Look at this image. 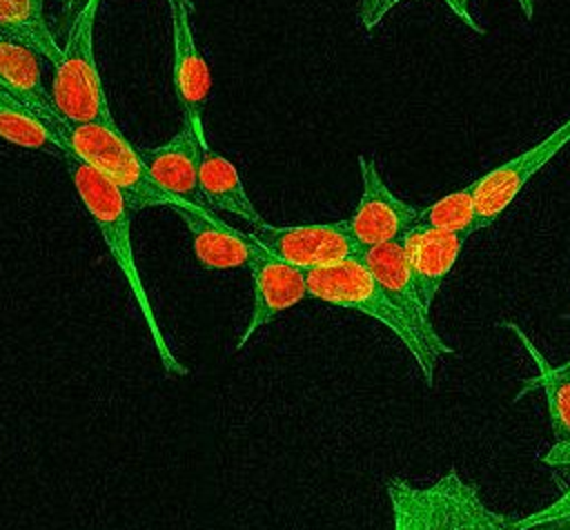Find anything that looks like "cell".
<instances>
[{
  "label": "cell",
  "instance_id": "obj_25",
  "mask_svg": "<svg viewBox=\"0 0 570 530\" xmlns=\"http://www.w3.org/2000/svg\"><path fill=\"white\" fill-rule=\"evenodd\" d=\"M450 9H452V13L463 22V24H468L474 33H483V29L476 24V20L470 16V0H443Z\"/></svg>",
  "mask_w": 570,
  "mask_h": 530
},
{
  "label": "cell",
  "instance_id": "obj_2",
  "mask_svg": "<svg viewBox=\"0 0 570 530\" xmlns=\"http://www.w3.org/2000/svg\"><path fill=\"white\" fill-rule=\"evenodd\" d=\"M62 160L67 165V171H69V178L73 183L78 198L82 200L85 209L94 218V223L107 245V252L111 254L118 269L122 272L125 283L129 285V289L142 312L145 325L154 338V345L158 350L165 372L174 374V376H185L187 367L178 361V356L171 352V347L167 345V341L163 336V330L151 310L147 289L142 285V278H140V272H138V265L134 258L131 229H129L131 227V209L127 207L122 194L105 176H100L96 169L85 165L80 158L65 151Z\"/></svg>",
  "mask_w": 570,
  "mask_h": 530
},
{
  "label": "cell",
  "instance_id": "obj_4",
  "mask_svg": "<svg viewBox=\"0 0 570 530\" xmlns=\"http://www.w3.org/2000/svg\"><path fill=\"white\" fill-rule=\"evenodd\" d=\"M100 0H89L71 20L67 42L53 65L51 100L67 120L116 125L94 56V24Z\"/></svg>",
  "mask_w": 570,
  "mask_h": 530
},
{
  "label": "cell",
  "instance_id": "obj_1",
  "mask_svg": "<svg viewBox=\"0 0 570 530\" xmlns=\"http://www.w3.org/2000/svg\"><path fill=\"white\" fill-rule=\"evenodd\" d=\"M53 143L65 151L80 158L85 165L105 176L125 198L131 212L145 207L167 205L174 207L183 200L165 194L149 176L138 147H134L116 125L76 122L60 116L56 109H31Z\"/></svg>",
  "mask_w": 570,
  "mask_h": 530
},
{
  "label": "cell",
  "instance_id": "obj_21",
  "mask_svg": "<svg viewBox=\"0 0 570 530\" xmlns=\"http://www.w3.org/2000/svg\"><path fill=\"white\" fill-rule=\"evenodd\" d=\"M0 138L18 147L40 149L47 154H58L62 158V149L53 143V138L38 120L11 109H0Z\"/></svg>",
  "mask_w": 570,
  "mask_h": 530
},
{
  "label": "cell",
  "instance_id": "obj_17",
  "mask_svg": "<svg viewBox=\"0 0 570 530\" xmlns=\"http://www.w3.org/2000/svg\"><path fill=\"white\" fill-rule=\"evenodd\" d=\"M0 85L29 109H53L42 85L38 53L27 45L0 36Z\"/></svg>",
  "mask_w": 570,
  "mask_h": 530
},
{
  "label": "cell",
  "instance_id": "obj_23",
  "mask_svg": "<svg viewBox=\"0 0 570 530\" xmlns=\"http://www.w3.org/2000/svg\"><path fill=\"white\" fill-rule=\"evenodd\" d=\"M401 0H363L358 7V24L363 31H372L390 9H394Z\"/></svg>",
  "mask_w": 570,
  "mask_h": 530
},
{
  "label": "cell",
  "instance_id": "obj_12",
  "mask_svg": "<svg viewBox=\"0 0 570 530\" xmlns=\"http://www.w3.org/2000/svg\"><path fill=\"white\" fill-rule=\"evenodd\" d=\"M468 234L463 232H441L428 227H410L401 236V247L410 274L414 278V287L423 307L430 312L441 283L454 267Z\"/></svg>",
  "mask_w": 570,
  "mask_h": 530
},
{
  "label": "cell",
  "instance_id": "obj_28",
  "mask_svg": "<svg viewBox=\"0 0 570 530\" xmlns=\"http://www.w3.org/2000/svg\"><path fill=\"white\" fill-rule=\"evenodd\" d=\"M517 2H519V7H521L523 16L530 20V18L534 16V0H517Z\"/></svg>",
  "mask_w": 570,
  "mask_h": 530
},
{
  "label": "cell",
  "instance_id": "obj_15",
  "mask_svg": "<svg viewBox=\"0 0 570 530\" xmlns=\"http://www.w3.org/2000/svg\"><path fill=\"white\" fill-rule=\"evenodd\" d=\"M385 490L392 506V530H445V494L439 479L428 488H416L392 477Z\"/></svg>",
  "mask_w": 570,
  "mask_h": 530
},
{
  "label": "cell",
  "instance_id": "obj_18",
  "mask_svg": "<svg viewBox=\"0 0 570 530\" xmlns=\"http://www.w3.org/2000/svg\"><path fill=\"white\" fill-rule=\"evenodd\" d=\"M503 327L512 330L525 352L530 354L532 363L537 365V374L528 381H523V390L517 394L521 399L525 392L541 390L548 403V416H550V428L554 434V441L568 439L570 436V379L561 376L554 365L548 363V359L537 350V345L528 338V334L517 325V323H501Z\"/></svg>",
  "mask_w": 570,
  "mask_h": 530
},
{
  "label": "cell",
  "instance_id": "obj_14",
  "mask_svg": "<svg viewBox=\"0 0 570 530\" xmlns=\"http://www.w3.org/2000/svg\"><path fill=\"white\" fill-rule=\"evenodd\" d=\"M198 187L207 209L229 212L240 216L252 227L263 223V216L256 212L238 169L229 158L218 154L207 145V138L200 143V167H198Z\"/></svg>",
  "mask_w": 570,
  "mask_h": 530
},
{
  "label": "cell",
  "instance_id": "obj_19",
  "mask_svg": "<svg viewBox=\"0 0 570 530\" xmlns=\"http://www.w3.org/2000/svg\"><path fill=\"white\" fill-rule=\"evenodd\" d=\"M0 36L27 45L51 65L60 58V47L45 20V0H0Z\"/></svg>",
  "mask_w": 570,
  "mask_h": 530
},
{
  "label": "cell",
  "instance_id": "obj_27",
  "mask_svg": "<svg viewBox=\"0 0 570 530\" xmlns=\"http://www.w3.org/2000/svg\"><path fill=\"white\" fill-rule=\"evenodd\" d=\"M62 2V11H65V16H73L76 18V13L89 2V0H60Z\"/></svg>",
  "mask_w": 570,
  "mask_h": 530
},
{
  "label": "cell",
  "instance_id": "obj_24",
  "mask_svg": "<svg viewBox=\"0 0 570 530\" xmlns=\"http://www.w3.org/2000/svg\"><path fill=\"white\" fill-rule=\"evenodd\" d=\"M541 461L550 468H570V436L554 441V445L541 457Z\"/></svg>",
  "mask_w": 570,
  "mask_h": 530
},
{
  "label": "cell",
  "instance_id": "obj_29",
  "mask_svg": "<svg viewBox=\"0 0 570 530\" xmlns=\"http://www.w3.org/2000/svg\"><path fill=\"white\" fill-rule=\"evenodd\" d=\"M566 318H570V314L566 316ZM561 376H566V379H570V361L568 363H563V365H559V367H554Z\"/></svg>",
  "mask_w": 570,
  "mask_h": 530
},
{
  "label": "cell",
  "instance_id": "obj_10",
  "mask_svg": "<svg viewBox=\"0 0 570 530\" xmlns=\"http://www.w3.org/2000/svg\"><path fill=\"white\" fill-rule=\"evenodd\" d=\"M247 269L254 283V303L247 327L243 330L236 350H240L263 325L272 323L278 314L298 305L307 296L305 272L272 256L263 247H258Z\"/></svg>",
  "mask_w": 570,
  "mask_h": 530
},
{
  "label": "cell",
  "instance_id": "obj_20",
  "mask_svg": "<svg viewBox=\"0 0 570 530\" xmlns=\"http://www.w3.org/2000/svg\"><path fill=\"white\" fill-rule=\"evenodd\" d=\"M474 189H476V180H472L470 185H465L425 207H419V214H416V220L412 227L463 232L470 236L472 220H474Z\"/></svg>",
  "mask_w": 570,
  "mask_h": 530
},
{
  "label": "cell",
  "instance_id": "obj_22",
  "mask_svg": "<svg viewBox=\"0 0 570 530\" xmlns=\"http://www.w3.org/2000/svg\"><path fill=\"white\" fill-rule=\"evenodd\" d=\"M512 521L519 530H570V488L546 508Z\"/></svg>",
  "mask_w": 570,
  "mask_h": 530
},
{
  "label": "cell",
  "instance_id": "obj_6",
  "mask_svg": "<svg viewBox=\"0 0 570 530\" xmlns=\"http://www.w3.org/2000/svg\"><path fill=\"white\" fill-rule=\"evenodd\" d=\"M568 143H570V116L530 149L508 158L505 163L474 178L476 189H474L472 234L490 227L512 205V200L521 194V189L530 183V178L543 165H548Z\"/></svg>",
  "mask_w": 570,
  "mask_h": 530
},
{
  "label": "cell",
  "instance_id": "obj_13",
  "mask_svg": "<svg viewBox=\"0 0 570 530\" xmlns=\"http://www.w3.org/2000/svg\"><path fill=\"white\" fill-rule=\"evenodd\" d=\"M167 2L171 11L176 96L185 114L200 116L212 89L209 67L194 40V29L189 22V9H191L189 0H167Z\"/></svg>",
  "mask_w": 570,
  "mask_h": 530
},
{
  "label": "cell",
  "instance_id": "obj_11",
  "mask_svg": "<svg viewBox=\"0 0 570 530\" xmlns=\"http://www.w3.org/2000/svg\"><path fill=\"white\" fill-rule=\"evenodd\" d=\"M171 209L183 218L191 236L194 256L205 269L249 267L261 247L249 232H238L223 223L212 209L194 207L189 203H178Z\"/></svg>",
  "mask_w": 570,
  "mask_h": 530
},
{
  "label": "cell",
  "instance_id": "obj_7",
  "mask_svg": "<svg viewBox=\"0 0 570 530\" xmlns=\"http://www.w3.org/2000/svg\"><path fill=\"white\" fill-rule=\"evenodd\" d=\"M361 263L370 269L376 285L385 294V298L396 307L403 316L410 332L419 338V343L439 361L443 354H452L454 350L439 336L430 321V312L423 307L419 292L414 287V278L403 256L401 241H387L361 252Z\"/></svg>",
  "mask_w": 570,
  "mask_h": 530
},
{
  "label": "cell",
  "instance_id": "obj_5",
  "mask_svg": "<svg viewBox=\"0 0 570 530\" xmlns=\"http://www.w3.org/2000/svg\"><path fill=\"white\" fill-rule=\"evenodd\" d=\"M249 234L272 256L303 272L330 267L363 252L350 232L347 218L307 225H269L263 220Z\"/></svg>",
  "mask_w": 570,
  "mask_h": 530
},
{
  "label": "cell",
  "instance_id": "obj_16",
  "mask_svg": "<svg viewBox=\"0 0 570 530\" xmlns=\"http://www.w3.org/2000/svg\"><path fill=\"white\" fill-rule=\"evenodd\" d=\"M445 494V530H519L512 519L490 510L479 488L461 479L456 468L439 477Z\"/></svg>",
  "mask_w": 570,
  "mask_h": 530
},
{
  "label": "cell",
  "instance_id": "obj_8",
  "mask_svg": "<svg viewBox=\"0 0 570 530\" xmlns=\"http://www.w3.org/2000/svg\"><path fill=\"white\" fill-rule=\"evenodd\" d=\"M361 171V198L352 216L347 218L350 232L361 249L401 241V236L414 225L419 207L401 200L383 180L376 160L358 156Z\"/></svg>",
  "mask_w": 570,
  "mask_h": 530
},
{
  "label": "cell",
  "instance_id": "obj_26",
  "mask_svg": "<svg viewBox=\"0 0 570 530\" xmlns=\"http://www.w3.org/2000/svg\"><path fill=\"white\" fill-rule=\"evenodd\" d=\"M0 109H11V111H18V114H24V116L33 118L31 109H29V107H24L18 98H13V96H11L2 85H0Z\"/></svg>",
  "mask_w": 570,
  "mask_h": 530
},
{
  "label": "cell",
  "instance_id": "obj_9",
  "mask_svg": "<svg viewBox=\"0 0 570 530\" xmlns=\"http://www.w3.org/2000/svg\"><path fill=\"white\" fill-rule=\"evenodd\" d=\"M205 138L200 116L185 114V125L158 147H140L138 154L147 167L151 180L176 200L207 209L200 187V143Z\"/></svg>",
  "mask_w": 570,
  "mask_h": 530
},
{
  "label": "cell",
  "instance_id": "obj_3",
  "mask_svg": "<svg viewBox=\"0 0 570 530\" xmlns=\"http://www.w3.org/2000/svg\"><path fill=\"white\" fill-rule=\"evenodd\" d=\"M305 283H307V296L330 303V305H336V307L367 314L370 318L383 323L407 347V352L412 354V359L416 361V365L423 374L425 385H432L439 361L410 332L403 316L385 298V294L376 285L374 276L361 263L358 256L347 258L336 265H330V267L309 269V272H305Z\"/></svg>",
  "mask_w": 570,
  "mask_h": 530
}]
</instances>
